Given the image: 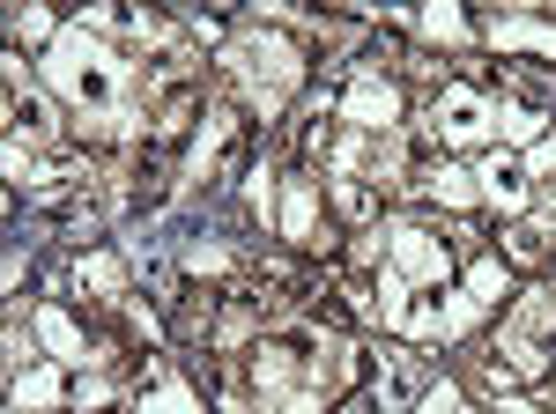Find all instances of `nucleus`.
<instances>
[{"mask_svg":"<svg viewBox=\"0 0 556 414\" xmlns=\"http://www.w3.org/2000/svg\"><path fill=\"white\" fill-rule=\"evenodd\" d=\"M490 44H497V52H549V60H556V23H534V15H497V23H490Z\"/></svg>","mask_w":556,"mask_h":414,"instance_id":"obj_6","label":"nucleus"},{"mask_svg":"<svg viewBox=\"0 0 556 414\" xmlns=\"http://www.w3.org/2000/svg\"><path fill=\"white\" fill-rule=\"evenodd\" d=\"M497 414H542V407H534V400H519V392H505V400H497Z\"/></svg>","mask_w":556,"mask_h":414,"instance_id":"obj_27","label":"nucleus"},{"mask_svg":"<svg viewBox=\"0 0 556 414\" xmlns=\"http://www.w3.org/2000/svg\"><path fill=\"white\" fill-rule=\"evenodd\" d=\"M475 178H482V193L505 207V215H519V207H527V164H513V156H490Z\"/></svg>","mask_w":556,"mask_h":414,"instance_id":"obj_7","label":"nucleus"},{"mask_svg":"<svg viewBox=\"0 0 556 414\" xmlns=\"http://www.w3.org/2000/svg\"><path fill=\"white\" fill-rule=\"evenodd\" d=\"M430 126H438L445 141L475 148V141H490V133H497V104H482V89H475V82H453V89H438Z\"/></svg>","mask_w":556,"mask_h":414,"instance_id":"obj_3","label":"nucleus"},{"mask_svg":"<svg viewBox=\"0 0 556 414\" xmlns=\"http://www.w3.org/2000/svg\"><path fill=\"white\" fill-rule=\"evenodd\" d=\"M342 126L371 133V141L401 133V89L379 82V67H356V82H349V96H342Z\"/></svg>","mask_w":556,"mask_h":414,"instance_id":"obj_2","label":"nucleus"},{"mask_svg":"<svg viewBox=\"0 0 556 414\" xmlns=\"http://www.w3.org/2000/svg\"><path fill=\"white\" fill-rule=\"evenodd\" d=\"M424 193H430L438 207H453V215H468L475 193H482V178H475V170H460V164H438V170L424 178Z\"/></svg>","mask_w":556,"mask_h":414,"instance_id":"obj_9","label":"nucleus"},{"mask_svg":"<svg viewBox=\"0 0 556 414\" xmlns=\"http://www.w3.org/2000/svg\"><path fill=\"white\" fill-rule=\"evenodd\" d=\"M245 207H253L260 222L275 215V170H267V164H253V170H245Z\"/></svg>","mask_w":556,"mask_h":414,"instance_id":"obj_22","label":"nucleus"},{"mask_svg":"<svg viewBox=\"0 0 556 414\" xmlns=\"http://www.w3.org/2000/svg\"><path fill=\"white\" fill-rule=\"evenodd\" d=\"M141 385H149V392H141V414H201V400H193V392H186L164 363H149V371H141Z\"/></svg>","mask_w":556,"mask_h":414,"instance_id":"obj_8","label":"nucleus"},{"mask_svg":"<svg viewBox=\"0 0 556 414\" xmlns=\"http://www.w3.org/2000/svg\"><path fill=\"white\" fill-rule=\"evenodd\" d=\"M230 259H238V251H230V245H215V237H208V245H201V237H193V245H186V274H223Z\"/></svg>","mask_w":556,"mask_h":414,"instance_id":"obj_21","label":"nucleus"},{"mask_svg":"<svg viewBox=\"0 0 556 414\" xmlns=\"http://www.w3.org/2000/svg\"><path fill=\"white\" fill-rule=\"evenodd\" d=\"M45 82L60 89L83 119L127 112V67L104 52V38H89L83 23H75V30H60V44L45 52Z\"/></svg>","mask_w":556,"mask_h":414,"instance_id":"obj_1","label":"nucleus"},{"mask_svg":"<svg viewBox=\"0 0 556 414\" xmlns=\"http://www.w3.org/2000/svg\"><path fill=\"white\" fill-rule=\"evenodd\" d=\"M453 407H460V392H453V385L438 377V385H430V392H424V407H416V414H453Z\"/></svg>","mask_w":556,"mask_h":414,"instance_id":"obj_26","label":"nucleus"},{"mask_svg":"<svg viewBox=\"0 0 556 414\" xmlns=\"http://www.w3.org/2000/svg\"><path fill=\"white\" fill-rule=\"evenodd\" d=\"M468 296L475 303H505V296H513V267H497V259L482 251V259L468 267Z\"/></svg>","mask_w":556,"mask_h":414,"instance_id":"obj_15","label":"nucleus"},{"mask_svg":"<svg viewBox=\"0 0 556 414\" xmlns=\"http://www.w3.org/2000/svg\"><path fill=\"white\" fill-rule=\"evenodd\" d=\"M178 333H186V340L215 333V296H186V311H178Z\"/></svg>","mask_w":556,"mask_h":414,"instance_id":"obj_23","label":"nucleus"},{"mask_svg":"<svg viewBox=\"0 0 556 414\" xmlns=\"http://www.w3.org/2000/svg\"><path fill=\"white\" fill-rule=\"evenodd\" d=\"M334 207H342L349 222H379V193H371V178H334Z\"/></svg>","mask_w":556,"mask_h":414,"instance_id":"obj_16","label":"nucleus"},{"mask_svg":"<svg viewBox=\"0 0 556 414\" xmlns=\"http://www.w3.org/2000/svg\"><path fill=\"white\" fill-rule=\"evenodd\" d=\"M453 414H468V407H453Z\"/></svg>","mask_w":556,"mask_h":414,"instance_id":"obj_28","label":"nucleus"},{"mask_svg":"<svg viewBox=\"0 0 556 414\" xmlns=\"http://www.w3.org/2000/svg\"><path fill=\"white\" fill-rule=\"evenodd\" d=\"M416 30H424L430 44H460V38H468V15L438 0V8H424V15H416Z\"/></svg>","mask_w":556,"mask_h":414,"instance_id":"obj_17","label":"nucleus"},{"mask_svg":"<svg viewBox=\"0 0 556 414\" xmlns=\"http://www.w3.org/2000/svg\"><path fill=\"white\" fill-rule=\"evenodd\" d=\"M408 392H416V355L386 348V355H379V400H386V407H401Z\"/></svg>","mask_w":556,"mask_h":414,"instance_id":"obj_14","label":"nucleus"},{"mask_svg":"<svg viewBox=\"0 0 556 414\" xmlns=\"http://www.w3.org/2000/svg\"><path fill=\"white\" fill-rule=\"evenodd\" d=\"M497 355H505V363H513L519 377H549V371H556V363H549V348H542V340H527L519 326L497 333Z\"/></svg>","mask_w":556,"mask_h":414,"instance_id":"obj_12","label":"nucleus"},{"mask_svg":"<svg viewBox=\"0 0 556 414\" xmlns=\"http://www.w3.org/2000/svg\"><path fill=\"white\" fill-rule=\"evenodd\" d=\"M497 141H513V148H534V141H542V104H527V96H505V104H497Z\"/></svg>","mask_w":556,"mask_h":414,"instance_id":"obj_11","label":"nucleus"},{"mask_svg":"<svg viewBox=\"0 0 556 414\" xmlns=\"http://www.w3.org/2000/svg\"><path fill=\"white\" fill-rule=\"evenodd\" d=\"M75 282H83V289H97L104 303H119V289H127V267H119L112 251H83V267H75Z\"/></svg>","mask_w":556,"mask_h":414,"instance_id":"obj_13","label":"nucleus"},{"mask_svg":"<svg viewBox=\"0 0 556 414\" xmlns=\"http://www.w3.org/2000/svg\"><path fill=\"white\" fill-rule=\"evenodd\" d=\"M8 30H15V44H38V38H52V15H45V8H15Z\"/></svg>","mask_w":556,"mask_h":414,"instance_id":"obj_25","label":"nucleus"},{"mask_svg":"<svg viewBox=\"0 0 556 414\" xmlns=\"http://www.w3.org/2000/svg\"><path fill=\"white\" fill-rule=\"evenodd\" d=\"M475 326H482V303L468 289H453L445 296V333H475Z\"/></svg>","mask_w":556,"mask_h":414,"instance_id":"obj_24","label":"nucleus"},{"mask_svg":"<svg viewBox=\"0 0 556 414\" xmlns=\"http://www.w3.org/2000/svg\"><path fill=\"white\" fill-rule=\"evenodd\" d=\"M8 119L23 126L30 141H45V133H52V112H45V96H23V89H15V104H8Z\"/></svg>","mask_w":556,"mask_h":414,"instance_id":"obj_19","label":"nucleus"},{"mask_svg":"<svg viewBox=\"0 0 556 414\" xmlns=\"http://www.w3.org/2000/svg\"><path fill=\"white\" fill-rule=\"evenodd\" d=\"M401 333H408V340H445V303H408Z\"/></svg>","mask_w":556,"mask_h":414,"instance_id":"obj_20","label":"nucleus"},{"mask_svg":"<svg viewBox=\"0 0 556 414\" xmlns=\"http://www.w3.org/2000/svg\"><path fill=\"white\" fill-rule=\"evenodd\" d=\"M38 340L52 348V355H60V363H89V340H83V326H75L67 311H52V303L38 311Z\"/></svg>","mask_w":556,"mask_h":414,"instance_id":"obj_10","label":"nucleus"},{"mask_svg":"<svg viewBox=\"0 0 556 414\" xmlns=\"http://www.w3.org/2000/svg\"><path fill=\"white\" fill-rule=\"evenodd\" d=\"M60 400V371H23L15 377V407H52Z\"/></svg>","mask_w":556,"mask_h":414,"instance_id":"obj_18","label":"nucleus"},{"mask_svg":"<svg viewBox=\"0 0 556 414\" xmlns=\"http://www.w3.org/2000/svg\"><path fill=\"white\" fill-rule=\"evenodd\" d=\"M282 237L290 245H319V185L312 178H290V193H282Z\"/></svg>","mask_w":556,"mask_h":414,"instance_id":"obj_5","label":"nucleus"},{"mask_svg":"<svg viewBox=\"0 0 556 414\" xmlns=\"http://www.w3.org/2000/svg\"><path fill=\"white\" fill-rule=\"evenodd\" d=\"M386 245H393V267H401L408 282H445V267H453V245H438V237L416 230V222H393Z\"/></svg>","mask_w":556,"mask_h":414,"instance_id":"obj_4","label":"nucleus"}]
</instances>
